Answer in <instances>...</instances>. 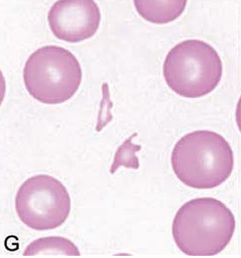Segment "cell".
<instances>
[{
  "label": "cell",
  "instance_id": "9c48e42d",
  "mask_svg": "<svg viewBox=\"0 0 241 258\" xmlns=\"http://www.w3.org/2000/svg\"><path fill=\"white\" fill-rule=\"evenodd\" d=\"M137 133L136 132L129 139L126 140L116 150L114 161L110 169L111 174H114L121 166L135 170H137L140 167V162L138 157L136 156V153L142 149V146L132 143V139L137 137Z\"/></svg>",
  "mask_w": 241,
  "mask_h": 258
},
{
  "label": "cell",
  "instance_id": "6da1fadb",
  "mask_svg": "<svg viewBox=\"0 0 241 258\" xmlns=\"http://www.w3.org/2000/svg\"><path fill=\"white\" fill-rule=\"evenodd\" d=\"M235 227L232 212L223 202L204 197L189 201L177 211L172 234L184 254L214 256L228 246Z\"/></svg>",
  "mask_w": 241,
  "mask_h": 258
},
{
  "label": "cell",
  "instance_id": "8992f818",
  "mask_svg": "<svg viewBox=\"0 0 241 258\" xmlns=\"http://www.w3.org/2000/svg\"><path fill=\"white\" fill-rule=\"evenodd\" d=\"M47 20L55 37L67 42L78 43L97 33L101 14L92 0L57 1L49 10Z\"/></svg>",
  "mask_w": 241,
  "mask_h": 258
},
{
  "label": "cell",
  "instance_id": "ba28073f",
  "mask_svg": "<svg viewBox=\"0 0 241 258\" xmlns=\"http://www.w3.org/2000/svg\"><path fill=\"white\" fill-rule=\"evenodd\" d=\"M64 254L66 256H80L77 246L68 238L63 237L41 238L30 243L24 251V256L38 254Z\"/></svg>",
  "mask_w": 241,
  "mask_h": 258
},
{
  "label": "cell",
  "instance_id": "7a4b0ae2",
  "mask_svg": "<svg viewBox=\"0 0 241 258\" xmlns=\"http://www.w3.org/2000/svg\"><path fill=\"white\" fill-rule=\"evenodd\" d=\"M171 165L178 179L195 189H212L223 184L234 168L230 145L219 134L196 131L174 146Z\"/></svg>",
  "mask_w": 241,
  "mask_h": 258
},
{
  "label": "cell",
  "instance_id": "52a82bcc",
  "mask_svg": "<svg viewBox=\"0 0 241 258\" xmlns=\"http://www.w3.org/2000/svg\"><path fill=\"white\" fill-rule=\"evenodd\" d=\"M138 14L148 22L154 24H167L178 19L186 8L185 0H166V1L134 2Z\"/></svg>",
  "mask_w": 241,
  "mask_h": 258
},
{
  "label": "cell",
  "instance_id": "3957f363",
  "mask_svg": "<svg viewBox=\"0 0 241 258\" xmlns=\"http://www.w3.org/2000/svg\"><path fill=\"white\" fill-rule=\"evenodd\" d=\"M223 73L221 57L201 40L188 39L173 47L166 56L163 75L167 86L180 96L202 98L215 90Z\"/></svg>",
  "mask_w": 241,
  "mask_h": 258
},
{
  "label": "cell",
  "instance_id": "277c9868",
  "mask_svg": "<svg viewBox=\"0 0 241 258\" xmlns=\"http://www.w3.org/2000/svg\"><path fill=\"white\" fill-rule=\"evenodd\" d=\"M25 87L38 101L60 104L79 89L82 70L76 57L58 46H44L30 55L23 70Z\"/></svg>",
  "mask_w": 241,
  "mask_h": 258
},
{
  "label": "cell",
  "instance_id": "5b68a950",
  "mask_svg": "<svg viewBox=\"0 0 241 258\" xmlns=\"http://www.w3.org/2000/svg\"><path fill=\"white\" fill-rule=\"evenodd\" d=\"M16 211L27 227L47 231L68 220L71 199L59 180L46 174L32 176L21 185L15 199Z\"/></svg>",
  "mask_w": 241,
  "mask_h": 258
}]
</instances>
